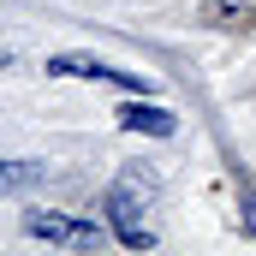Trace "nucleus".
<instances>
[{
    "instance_id": "1",
    "label": "nucleus",
    "mask_w": 256,
    "mask_h": 256,
    "mask_svg": "<svg viewBox=\"0 0 256 256\" xmlns=\"http://www.w3.org/2000/svg\"><path fill=\"white\" fill-rule=\"evenodd\" d=\"M155 196H161V179L143 173V167H126V173L114 179V191L102 196V208H108V226H114L120 244H131V250H149V244H155V226L143 220V214L155 208Z\"/></svg>"
},
{
    "instance_id": "2",
    "label": "nucleus",
    "mask_w": 256,
    "mask_h": 256,
    "mask_svg": "<svg viewBox=\"0 0 256 256\" xmlns=\"http://www.w3.org/2000/svg\"><path fill=\"white\" fill-rule=\"evenodd\" d=\"M24 232L30 238H48V244H66V250L108 244V226L102 220H78V214H54V208H24Z\"/></svg>"
},
{
    "instance_id": "3",
    "label": "nucleus",
    "mask_w": 256,
    "mask_h": 256,
    "mask_svg": "<svg viewBox=\"0 0 256 256\" xmlns=\"http://www.w3.org/2000/svg\"><path fill=\"white\" fill-rule=\"evenodd\" d=\"M48 72H54V78H96V84H114V90H149L137 72L108 66V60H96V54H54V60H48Z\"/></svg>"
},
{
    "instance_id": "4",
    "label": "nucleus",
    "mask_w": 256,
    "mask_h": 256,
    "mask_svg": "<svg viewBox=\"0 0 256 256\" xmlns=\"http://www.w3.org/2000/svg\"><path fill=\"white\" fill-rule=\"evenodd\" d=\"M120 126H126V131H143V137H173L179 120H173L167 108H155V102H131V108H120Z\"/></svg>"
},
{
    "instance_id": "5",
    "label": "nucleus",
    "mask_w": 256,
    "mask_h": 256,
    "mask_svg": "<svg viewBox=\"0 0 256 256\" xmlns=\"http://www.w3.org/2000/svg\"><path fill=\"white\" fill-rule=\"evenodd\" d=\"M48 161H0V191H36L48 185Z\"/></svg>"
},
{
    "instance_id": "6",
    "label": "nucleus",
    "mask_w": 256,
    "mask_h": 256,
    "mask_svg": "<svg viewBox=\"0 0 256 256\" xmlns=\"http://www.w3.org/2000/svg\"><path fill=\"white\" fill-rule=\"evenodd\" d=\"M202 18H208V24H244L250 12H244V6H202Z\"/></svg>"
},
{
    "instance_id": "7",
    "label": "nucleus",
    "mask_w": 256,
    "mask_h": 256,
    "mask_svg": "<svg viewBox=\"0 0 256 256\" xmlns=\"http://www.w3.org/2000/svg\"><path fill=\"white\" fill-rule=\"evenodd\" d=\"M244 226L256 232V196H244Z\"/></svg>"
},
{
    "instance_id": "8",
    "label": "nucleus",
    "mask_w": 256,
    "mask_h": 256,
    "mask_svg": "<svg viewBox=\"0 0 256 256\" xmlns=\"http://www.w3.org/2000/svg\"><path fill=\"white\" fill-rule=\"evenodd\" d=\"M0 66H6V54H0Z\"/></svg>"
}]
</instances>
